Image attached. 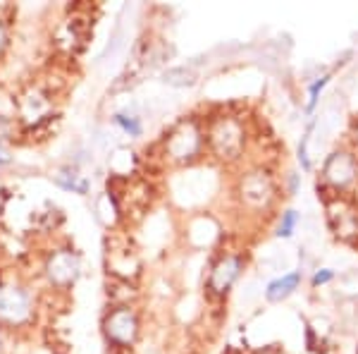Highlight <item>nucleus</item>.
Segmentation results:
<instances>
[{
  "instance_id": "nucleus-1",
  "label": "nucleus",
  "mask_w": 358,
  "mask_h": 354,
  "mask_svg": "<svg viewBox=\"0 0 358 354\" xmlns=\"http://www.w3.org/2000/svg\"><path fill=\"white\" fill-rule=\"evenodd\" d=\"M322 177L325 182L334 189H346L349 184H354L358 177V161L349 151H334L327 156L325 168H322Z\"/></svg>"
},
{
  "instance_id": "nucleus-2",
  "label": "nucleus",
  "mask_w": 358,
  "mask_h": 354,
  "mask_svg": "<svg viewBox=\"0 0 358 354\" xmlns=\"http://www.w3.org/2000/svg\"><path fill=\"white\" fill-rule=\"evenodd\" d=\"M31 313V294L20 285L0 287V321L22 323Z\"/></svg>"
},
{
  "instance_id": "nucleus-3",
  "label": "nucleus",
  "mask_w": 358,
  "mask_h": 354,
  "mask_svg": "<svg viewBox=\"0 0 358 354\" xmlns=\"http://www.w3.org/2000/svg\"><path fill=\"white\" fill-rule=\"evenodd\" d=\"M103 328H106L108 340L115 342V345L127 347V345H131V342L136 340L138 318H136V313L129 309V306H120V309L108 313Z\"/></svg>"
},
{
  "instance_id": "nucleus-4",
  "label": "nucleus",
  "mask_w": 358,
  "mask_h": 354,
  "mask_svg": "<svg viewBox=\"0 0 358 354\" xmlns=\"http://www.w3.org/2000/svg\"><path fill=\"white\" fill-rule=\"evenodd\" d=\"M79 271H82V261H79L77 254L72 249H60L45 264V275L48 280L57 287H67L72 285L79 278Z\"/></svg>"
},
{
  "instance_id": "nucleus-5",
  "label": "nucleus",
  "mask_w": 358,
  "mask_h": 354,
  "mask_svg": "<svg viewBox=\"0 0 358 354\" xmlns=\"http://www.w3.org/2000/svg\"><path fill=\"white\" fill-rule=\"evenodd\" d=\"M241 271H244V261L236 254H227L213 266L210 278H208V287L213 294H227L236 280H239Z\"/></svg>"
},
{
  "instance_id": "nucleus-6",
  "label": "nucleus",
  "mask_w": 358,
  "mask_h": 354,
  "mask_svg": "<svg viewBox=\"0 0 358 354\" xmlns=\"http://www.w3.org/2000/svg\"><path fill=\"white\" fill-rule=\"evenodd\" d=\"M201 149V132L192 123H184L177 132H172L167 142V154L175 161H189L199 154Z\"/></svg>"
},
{
  "instance_id": "nucleus-7",
  "label": "nucleus",
  "mask_w": 358,
  "mask_h": 354,
  "mask_svg": "<svg viewBox=\"0 0 358 354\" xmlns=\"http://www.w3.org/2000/svg\"><path fill=\"white\" fill-rule=\"evenodd\" d=\"M213 147H215L217 154L227 156V158H234L236 154L241 151L244 147V132H241V127L234 123V120H222L220 125L213 130Z\"/></svg>"
},
{
  "instance_id": "nucleus-8",
  "label": "nucleus",
  "mask_w": 358,
  "mask_h": 354,
  "mask_svg": "<svg viewBox=\"0 0 358 354\" xmlns=\"http://www.w3.org/2000/svg\"><path fill=\"white\" fill-rule=\"evenodd\" d=\"M241 196L251 206H263L265 201L273 196V184L263 172H253L244 179V187H241Z\"/></svg>"
},
{
  "instance_id": "nucleus-9",
  "label": "nucleus",
  "mask_w": 358,
  "mask_h": 354,
  "mask_svg": "<svg viewBox=\"0 0 358 354\" xmlns=\"http://www.w3.org/2000/svg\"><path fill=\"white\" fill-rule=\"evenodd\" d=\"M299 285H301V271L285 273V275L275 278V280L265 287V299L277 304V301H282V299L289 297V294H294V290H296Z\"/></svg>"
},
{
  "instance_id": "nucleus-10",
  "label": "nucleus",
  "mask_w": 358,
  "mask_h": 354,
  "mask_svg": "<svg viewBox=\"0 0 358 354\" xmlns=\"http://www.w3.org/2000/svg\"><path fill=\"white\" fill-rule=\"evenodd\" d=\"M55 184L57 187H62V189H67V191H74V194H86L91 187V182L86 179L84 175H79L77 170H69V168H62V170H57L55 175Z\"/></svg>"
},
{
  "instance_id": "nucleus-11",
  "label": "nucleus",
  "mask_w": 358,
  "mask_h": 354,
  "mask_svg": "<svg viewBox=\"0 0 358 354\" xmlns=\"http://www.w3.org/2000/svg\"><path fill=\"white\" fill-rule=\"evenodd\" d=\"M113 123H115V127H120L127 137L136 139V137L143 135V123H141V118L134 115V113H115Z\"/></svg>"
},
{
  "instance_id": "nucleus-12",
  "label": "nucleus",
  "mask_w": 358,
  "mask_h": 354,
  "mask_svg": "<svg viewBox=\"0 0 358 354\" xmlns=\"http://www.w3.org/2000/svg\"><path fill=\"white\" fill-rule=\"evenodd\" d=\"M299 225V213L289 208V211L282 213V220H280V228H277V237H282V240H289L294 235V230H296Z\"/></svg>"
},
{
  "instance_id": "nucleus-13",
  "label": "nucleus",
  "mask_w": 358,
  "mask_h": 354,
  "mask_svg": "<svg viewBox=\"0 0 358 354\" xmlns=\"http://www.w3.org/2000/svg\"><path fill=\"white\" fill-rule=\"evenodd\" d=\"M165 82L172 84V86H192L196 82V77H194V72L179 67V69H167V72H165Z\"/></svg>"
},
{
  "instance_id": "nucleus-14",
  "label": "nucleus",
  "mask_w": 358,
  "mask_h": 354,
  "mask_svg": "<svg viewBox=\"0 0 358 354\" xmlns=\"http://www.w3.org/2000/svg\"><path fill=\"white\" fill-rule=\"evenodd\" d=\"M330 84V77H317L313 84L308 86V106H306V113H313L315 110V106H317V98H320V94H322V89H325V86Z\"/></svg>"
},
{
  "instance_id": "nucleus-15",
  "label": "nucleus",
  "mask_w": 358,
  "mask_h": 354,
  "mask_svg": "<svg viewBox=\"0 0 358 354\" xmlns=\"http://www.w3.org/2000/svg\"><path fill=\"white\" fill-rule=\"evenodd\" d=\"M313 120H310L308 130H306V135L301 137V144H299V163H301L303 170H310V161H308V142H310V132H313Z\"/></svg>"
},
{
  "instance_id": "nucleus-16",
  "label": "nucleus",
  "mask_w": 358,
  "mask_h": 354,
  "mask_svg": "<svg viewBox=\"0 0 358 354\" xmlns=\"http://www.w3.org/2000/svg\"><path fill=\"white\" fill-rule=\"evenodd\" d=\"M334 278V273L330 268H320V271H315V275H313V285H327Z\"/></svg>"
},
{
  "instance_id": "nucleus-17",
  "label": "nucleus",
  "mask_w": 358,
  "mask_h": 354,
  "mask_svg": "<svg viewBox=\"0 0 358 354\" xmlns=\"http://www.w3.org/2000/svg\"><path fill=\"white\" fill-rule=\"evenodd\" d=\"M10 163H13V156H10L3 144H0V165H10Z\"/></svg>"
},
{
  "instance_id": "nucleus-18",
  "label": "nucleus",
  "mask_w": 358,
  "mask_h": 354,
  "mask_svg": "<svg viewBox=\"0 0 358 354\" xmlns=\"http://www.w3.org/2000/svg\"><path fill=\"white\" fill-rule=\"evenodd\" d=\"M5 43H8V34H5V29H3V25H0V50L5 48Z\"/></svg>"
},
{
  "instance_id": "nucleus-19",
  "label": "nucleus",
  "mask_w": 358,
  "mask_h": 354,
  "mask_svg": "<svg viewBox=\"0 0 358 354\" xmlns=\"http://www.w3.org/2000/svg\"><path fill=\"white\" fill-rule=\"evenodd\" d=\"M356 139H358V125H356Z\"/></svg>"
},
{
  "instance_id": "nucleus-20",
  "label": "nucleus",
  "mask_w": 358,
  "mask_h": 354,
  "mask_svg": "<svg viewBox=\"0 0 358 354\" xmlns=\"http://www.w3.org/2000/svg\"><path fill=\"white\" fill-rule=\"evenodd\" d=\"M0 342H3V338H0Z\"/></svg>"
}]
</instances>
